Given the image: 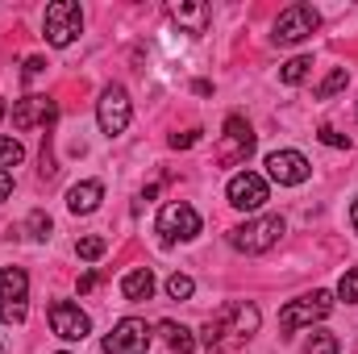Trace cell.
<instances>
[{
  "instance_id": "1",
  "label": "cell",
  "mask_w": 358,
  "mask_h": 354,
  "mask_svg": "<svg viewBox=\"0 0 358 354\" xmlns=\"http://www.w3.org/2000/svg\"><path fill=\"white\" fill-rule=\"evenodd\" d=\"M259 330V309L255 304H246V300H238V304H225L208 325H204V346L213 354H229V351H238L250 334Z\"/></svg>"
},
{
  "instance_id": "2",
  "label": "cell",
  "mask_w": 358,
  "mask_h": 354,
  "mask_svg": "<svg viewBox=\"0 0 358 354\" xmlns=\"http://www.w3.org/2000/svg\"><path fill=\"white\" fill-rule=\"evenodd\" d=\"M283 238V217H259V221H246V225H238V229H229V246L234 250H242V255H263L271 250L275 242Z\"/></svg>"
},
{
  "instance_id": "3",
  "label": "cell",
  "mask_w": 358,
  "mask_h": 354,
  "mask_svg": "<svg viewBox=\"0 0 358 354\" xmlns=\"http://www.w3.org/2000/svg\"><path fill=\"white\" fill-rule=\"evenodd\" d=\"M42 29H46V42H50V46H71V42L80 38V29H84L80 4H76V0H55V4H46Z\"/></svg>"
},
{
  "instance_id": "4",
  "label": "cell",
  "mask_w": 358,
  "mask_h": 354,
  "mask_svg": "<svg viewBox=\"0 0 358 354\" xmlns=\"http://www.w3.org/2000/svg\"><path fill=\"white\" fill-rule=\"evenodd\" d=\"M317 25H321V13H317L313 4H287V8L275 17V34H271V38H275L279 46H296V42L313 38Z\"/></svg>"
},
{
  "instance_id": "5",
  "label": "cell",
  "mask_w": 358,
  "mask_h": 354,
  "mask_svg": "<svg viewBox=\"0 0 358 354\" xmlns=\"http://www.w3.org/2000/svg\"><path fill=\"white\" fill-rule=\"evenodd\" d=\"M29 300V275L21 267H4L0 271V321L4 325H21L25 321V304Z\"/></svg>"
},
{
  "instance_id": "6",
  "label": "cell",
  "mask_w": 358,
  "mask_h": 354,
  "mask_svg": "<svg viewBox=\"0 0 358 354\" xmlns=\"http://www.w3.org/2000/svg\"><path fill=\"white\" fill-rule=\"evenodd\" d=\"M334 313V296L329 292H313V296H300V300H292V304H283V313H279V330H300V325H313V321H321V317H329Z\"/></svg>"
},
{
  "instance_id": "7",
  "label": "cell",
  "mask_w": 358,
  "mask_h": 354,
  "mask_svg": "<svg viewBox=\"0 0 358 354\" xmlns=\"http://www.w3.org/2000/svg\"><path fill=\"white\" fill-rule=\"evenodd\" d=\"M250 155H255V129H250V121L246 117H229L225 134H221V146H217V159L225 167H234V163H246Z\"/></svg>"
},
{
  "instance_id": "8",
  "label": "cell",
  "mask_w": 358,
  "mask_h": 354,
  "mask_svg": "<svg viewBox=\"0 0 358 354\" xmlns=\"http://www.w3.org/2000/svg\"><path fill=\"white\" fill-rule=\"evenodd\" d=\"M96 121H100V129H104L108 138L125 134V125H129V96H125L121 84H108V88L100 92V100H96Z\"/></svg>"
},
{
  "instance_id": "9",
  "label": "cell",
  "mask_w": 358,
  "mask_h": 354,
  "mask_svg": "<svg viewBox=\"0 0 358 354\" xmlns=\"http://www.w3.org/2000/svg\"><path fill=\"white\" fill-rule=\"evenodd\" d=\"M150 346V325L138 317H125L113 325V334L104 338V354H146Z\"/></svg>"
},
{
  "instance_id": "10",
  "label": "cell",
  "mask_w": 358,
  "mask_h": 354,
  "mask_svg": "<svg viewBox=\"0 0 358 354\" xmlns=\"http://www.w3.org/2000/svg\"><path fill=\"white\" fill-rule=\"evenodd\" d=\"M50 330H55L63 342H84V338L92 334V321H88V313H84L80 304L55 300V304H50Z\"/></svg>"
},
{
  "instance_id": "11",
  "label": "cell",
  "mask_w": 358,
  "mask_h": 354,
  "mask_svg": "<svg viewBox=\"0 0 358 354\" xmlns=\"http://www.w3.org/2000/svg\"><path fill=\"white\" fill-rule=\"evenodd\" d=\"M159 234H163V242H187V238H196L200 234V213L192 208V204H183V200H176V204H167L163 213H159Z\"/></svg>"
},
{
  "instance_id": "12",
  "label": "cell",
  "mask_w": 358,
  "mask_h": 354,
  "mask_svg": "<svg viewBox=\"0 0 358 354\" xmlns=\"http://www.w3.org/2000/svg\"><path fill=\"white\" fill-rule=\"evenodd\" d=\"M229 204L242 208V213H255L267 204V179L255 176V171H238L229 179Z\"/></svg>"
},
{
  "instance_id": "13",
  "label": "cell",
  "mask_w": 358,
  "mask_h": 354,
  "mask_svg": "<svg viewBox=\"0 0 358 354\" xmlns=\"http://www.w3.org/2000/svg\"><path fill=\"white\" fill-rule=\"evenodd\" d=\"M267 171L279 187H296V183H304L313 176V167H308V159L300 150H275V155H267Z\"/></svg>"
},
{
  "instance_id": "14",
  "label": "cell",
  "mask_w": 358,
  "mask_h": 354,
  "mask_svg": "<svg viewBox=\"0 0 358 354\" xmlns=\"http://www.w3.org/2000/svg\"><path fill=\"white\" fill-rule=\"evenodd\" d=\"M55 100H46V96H25V100H17L13 104V125L17 129H34V125H50L55 121Z\"/></svg>"
},
{
  "instance_id": "15",
  "label": "cell",
  "mask_w": 358,
  "mask_h": 354,
  "mask_svg": "<svg viewBox=\"0 0 358 354\" xmlns=\"http://www.w3.org/2000/svg\"><path fill=\"white\" fill-rule=\"evenodd\" d=\"M104 200V187L96 183V179H84V183H76L71 192H67V208L76 213V217H84V213H92L96 204Z\"/></svg>"
},
{
  "instance_id": "16",
  "label": "cell",
  "mask_w": 358,
  "mask_h": 354,
  "mask_svg": "<svg viewBox=\"0 0 358 354\" xmlns=\"http://www.w3.org/2000/svg\"><path fill=\"white\" fill-rule=\"evenodd\" d=\"M121 292H125V300H150V296H155V275H150V267L129 271V275L121 279Z\"/></svg>"
},
{
  "instance_id": "17",
  "label": "cell",
  "mask_w": 358,
  "mask_h": 354,
  "mask_svg": "<svg viewBox=\"0 0 358 354\" xmlns=\"http://www.w3.org/2000/svg\"><path fill=\"white\" fill-rule=\"evenodd\" d=\"M171 17H176L179 25H192V34H200L204 21H208V8H204V4H176Z\"/></svg>"
},
{
  "instance_id": "18",
  "label": "cell",
  "mask_w": 358,
  "mask_h": 354,
  "mask_svg": "<svg viewBox=\"0 0 358 354\" xmlns=\"http://www.w3.org/2000/svg\"><path fill=\"white\" fill-rule=\"evenodd\" d=\"M159 334L167 338L171 354H192V334H187L183 325H176V321H163V325H159Z\"/></svg>"
},
{
  "instance_id": "19",
  "label": "cell",
  "mask_w": 358,
  "mask_h": 354,
  "mask_svg": "<svg viewBox=\"0 0 358 354\" xmlns=\"http://www.w3.org/2000/svg\"><path fill=\"white\" fill-rule=\"evenodd\" d=\"M338 351H342L338 334H325V330H317V334L304 342V354H338Z\"/></svg>"
},
{
  "instance_id": "20",
  "label": "cell",
  "mask_w": 358,
  "mask_h": 354,
  "mask_svg": "<svg viewBox=\"0 0 358 354\" xmlns=\"http://www.w3.org/2000/svg\"><path fill=\"white\" fill-rule=\"evenodd\" d=\"M346 84H350V71H346V67H334V71L321 80V88H317V100H329L334 92H342Z\"/></svg>"
},
{
  "instance_id": "21",
  "label": "cell",
  "mask_w": 358,
  "mask_h": 354,
  "mask_svg": "<svg viewBox=\"0 0 358 354\" xmlns=\"http://www.w3.org/2000/svg\"><path fill=\"white\" fill-rule=\"evenodd\" d=\"M25 159V150H21V142L17 138H0V171H8V167H17Z\"/></svg>"
},
{
  "instance_id": "22",
  "label": "cell",
  "mask_w": 358,
  "mask_h": 354,
  "mask_svg": "<svg viewBox=\"0 0 358 354\" xmlns=\"http://www.w3.org/2000/svg\"><path fill=\"white\" fill-rule=\"evenodd\" d=\"M308 67H313V59H304V55H300V59H292V63H283V71H279V80H283V84H300V80L308 76Z\"/></svg>"
},
{
  "instance_id": "23",
  "label": "cell",
  "mask_w": 358,
  "mask_h": 354,
  "mask_svg": "<svg viewBox=\"0 0 358 354\" xmlns=\"http://www.w3.org/2000/svg\"><path fill=\"white\" fill-rule=\"evenodd\" d=\"M338 296H342L346 304H358V267H350V271L342 275V283H338Z\"/></svg>"
},
{
  "instance_id": "24",
  "label": "cell",
  "mask_w": 358,
  "mask_h": 354,
  "mask_svg": "<svg viewBox=\"0 0 358 354\" xmlns=\"http://www.w3.org/2000/svg\"><path fill=\"white\" fill-rule=\"evenodd\" d=\"M167 292H171V300H187V296H192V292H196V283H192V279H187V275H171V279H167Z\"/></svg>"
},
{
  "instance_id": "25",
  "label": "cell",
  "mask_w": 358,
  "mask_h": 354,
  "mask_svg": "<svg viewBox=\"0 0 358 354\" xmlns=\"http://www.w3.org/2000/svg\"><path fill=\"white\" fill-rule=\"evenodd\" d=\"M76 255H80V259H100V255H104V238H80V242H76Z\"/></svg>"
},
{
  "instance_id": "26",
  "label": "cell",
  "mask_w": 358,
  "mask_h": 354,
  "mask_svg": "<svg viewBox=\"0 0 358 354\" xmlns=\"http://www.w3.org/2000/svg\"><path fill=\"white\" fill-rule=\"evenodd\" d=\"M29 238H50V217L46 213H29Z\"/></svg>"
},
{
  "instance_id": "27",
  "label": "cell",
  "mask_w": 358,
  "mask_h": 354,
  "mask_svg": "<svg viewBox=\"0 0 358 354\" xmlns=\"http://www.w3.org/2000/svg\"><path fill=\"white\" fill-rule=\"evenodd\" d=\"M317 138H321L325 146H338V150H342V146H350V138H346V134H338V129H329V125H321V134H317Z\"/></svg>"
},
{
  "instance_id": "28",
  "label": "cell",
  "mask_w": 358,
  "mask_h": 354,
  "mask_svg": "<svg viewBox=\"0 0 358 354\" xmlns=\"http://www.w3.org/2000/svg\"><path fill=\"white\" fill-rule=\"evenodd\" d=\"M200 142V129H187V134H171V150H187Z\"/></svg>"
},
{
  "instance_id": "29",
  "label": "cell",
  "mask_w": 358,
  "mask_h": 354,
  "mask_svg": "<svg viewBox=\"0 0 358 354\" xmlns=\"http://www.w3.org/2000/svg\"><path fill=\"white\" fill-rule=\"evenodd\" d=\"M8 196H13V176H8V171H0V204H4Z\"/></svg>"
},
{
  "instance_id": "30",
  "label": "cell",
  "mask_w": 358,
  "mask_h": 354,
  "mask_svg": "<svg viewBox=\"0 0 358 354\" xmlns=\"http://www.w3.org/2000/svg\"><path fill=\"white\" fill-rule=\"evenodd\" d=\"M42 67H46L42 59H25V76H42Z\"/></svg>"
},
{
  "instance_id": "31",
  "label": "cell",
  "mask_w": 358,
  "mask_h": 354,
  "mask_svg": "<svg viewBox=\"0 0 358 354\" xmlns=\"http://www.w3.org/2000/svg\"><path fill=\"white\" fill-rule=\"evenodd\" d=\"M350 221H355V234H358V200L350 204Z\"/></svg>"
},
{
  "instance_id": "32",
  "label": "cell",
  "mask_w": 358,
  "mask_h": 354,
  "mask_svg": "<svg viewBox=\"0 0 358 354\" xmlns=\"http://www.w3.org/2000/svg\"><path fill=\"white\" fill-rule=\"evenodd\" d=\"M0 113H4V104H0Z\"/></svg>"
}]
</instances>
